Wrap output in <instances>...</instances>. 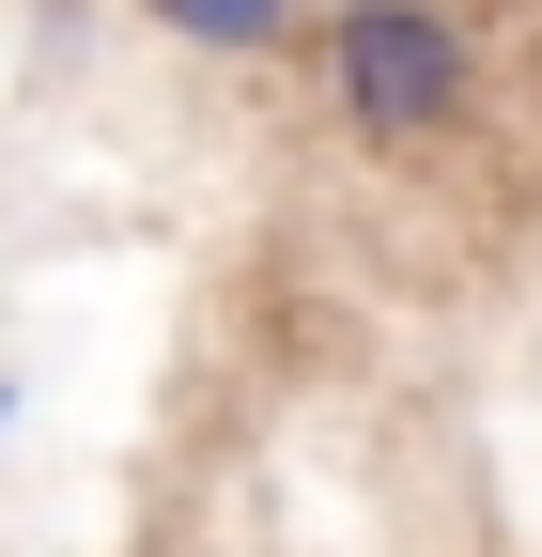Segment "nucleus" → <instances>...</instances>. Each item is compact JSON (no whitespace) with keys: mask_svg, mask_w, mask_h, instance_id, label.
<instances>
[{"mask_svg":"<svg viewBox=\"0 0 542 557\" xmlns=\"http://www.w3.org/2000/svg\"><path fill=\"white\" fill-rule=\"evenodd\" d=\"M310 62H325V109L372 156H419V139L481 124V32H465V0H325Z\"/></svg>","mask_w":542,"mask_h":557,"instance_id":"obj_1","label":"nucleus"},{"mask_svg":"<svg viewBox=\"0 0 542 557\" xmlns=\"http://www.w3.org/2000/svg\"><path fill=\"white\" fill-rule=\"evenodd\" d=\"M140 16H156L171 47H201V62H280V47L310 32V0H140Z\"/></svg>","mask_w":542,"mask_h":557,"instance_id":"obj_2","label":"nucleus"},{"mask_svg":"<svg viewBox=\"0 0 542 557\" xmlns=\"http://www.w3.org/2000/svg\"><path fill=\"white\" fill-rule=\"evenodd\" d=\"M0 418H16V387H0Z\"/></svg>","mask_w":542,"mask_h":557,"instance_id":"obj_3","label":"nucleus"}]
</instances>
